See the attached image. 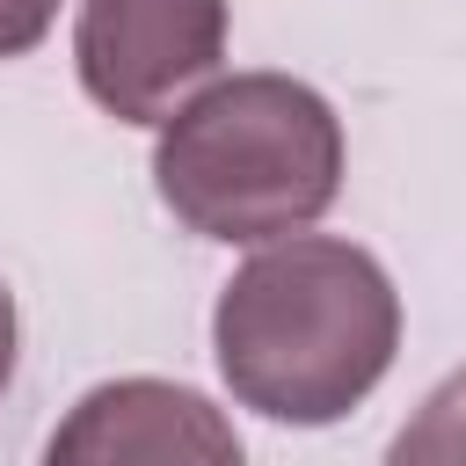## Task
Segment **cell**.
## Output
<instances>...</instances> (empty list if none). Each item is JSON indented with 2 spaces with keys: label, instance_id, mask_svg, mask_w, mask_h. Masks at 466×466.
<instances>
[{
  "label": "cell",
  "instance_id": "obj_5",
  "mask_svg": "<svg viewBox=\"0 0 466 466\" xmlns=\"http://www.w3.org/2000/svg\"><path fill=\"white\" fill-rule=\"evenodd\" d=\"M386 466H466V371H451L386 444Z\"/></svg>",
  "mask_w": 466,
  "mask_h": 466
},
{
  "label": "cell",
  "instance_id": "obj_7",
  "mask_svg": "<svg viewBox=\"0 0 466 466\" xmlns=\"http://www.w3.org/2000/svg\"><path fill=\"white\" fill-rule=\"evenodd\" d=\"M7 379H15V299L0 284V393H7Z\"/></svg>",
  "mask_w": 466,
  "mask_h": 466
},
{
  "label": "cell",
  "instance_id": "obj_1",
  "mask_svg": "<svg viewBox=\"0 0 466 466\" xmlns=\"http://www.w3.org/2000/svg\"><path fill=\"white\" fill-rule=\"evenodd\" d=\"M211 350L240 408L320 430L386 379L400 350V299L364 248L284 233L218 291Z\"/></svg>",
  "mask_w": 466,
  "mask_h": 466
},
{
  "label": "cell",
  "instance_id": "obj_6",
  "mask_svg": "<svg viewBox=\"0 0 466 466\" xmlns=\"http://www.w3.org/2000/svg\"><path fill=\"white\" fill-rule=\"evenodd\" d=\"M51 15H58V0H0V58L36 51L44 29H51Z\"/></svg>",
  "mask_w": 466,
  "mask_h": 466
},
{
  "label": "cell",
  "instance_id": "obj_2",
  "mask_svg": "<svg viewBox=\"0 0 466 466\" xmlns=\"http://www.w3.org/2000/svg\"><path fill=\"white\" fill-rule=\"evenodd\" d=\"M153 189L197 240H284L335 204L342 124L291 73L211 80L160 124Z\"/></svg>",
  "mask_w": 466,
  "mask_h": 466
},
{
  "label": "cell",
  "instance_id": "obj_3",
  "mask_svg": "<svg viewBox=\"0 0 466 466\" xmlns=\"http://www.w3.org/2000/svg\"><path fill=\"white\" fill-rule=\"evenodd\" d=\"M226 58V0H80L73 66L116 124H167Z\"/></svg>",
  "mask_w": 466,
  "mask_h": 466
},
{
  "label": "cell",
  "instance_id": "obj_4",
  "mask_svg": "<svg viewBox=\"0 0 466 466\" xmlns=\"http://www.w3.org/2000/svg\"><path fill=\"white\" fill-rule=\"evenodd\" d=\"M44 466H248L233 422L175 379H109L51 430Z\"/></svg>",
  "mask_w": 466,
  "mask_h": 466
}]
</instances>
